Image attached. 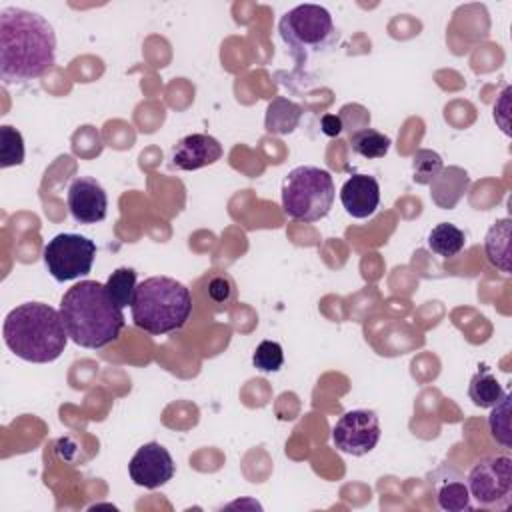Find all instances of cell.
<instances>
[{"label": "cell", "instance_id": "cell-1", "mask_svg": "<svg viewBox=\"0 0 512 512\" xmlns=\"http://www.w3.org/2000/svg\"><path fill=\"white\" fill-rule=\"evenodd\" d=\"M56 62V34L38 12L8 6L0 10V80L24 84L44 76Z\"/></svg>", "mask_w": 512, "mask_h": 512}, {"label": "cell", "instance_id": "cell-2", "mask_svg": "<svg viewBox=\"0 0 512 512\" xmlns=\"http://www.w3.org/2000/svg\"><path fill=\"white\" fill-rule=\"evenodd\" d=\"M58 310L70 340L90 350L116 342L126 326L122 308L98 280H82L70 286Z\"/></svg>", "mask_w": 512, "mask_h": 512}, {"label": "cell", "instance_id": "cell-3", "mask_svg": "<svg viewBox=\"0 0 512 512\" xmlns=\"http://www.w3.org/2000/svg\"><path fill=\"white\" fill-rule=\"evenodd\" d=\"M2 336L12 354L32 364L58 360L70 338L60 310L44 302H24L12 308L4 318Z\"/></svg>", "mask_w": 512, "mask_h": 512}, {"label": "cell", "instance_id": "cell-4", "mask_svg": "<svg viewBox=\"0 0 512 512\" xmlns=\"http://www.w3.org/2000/svg\"><path fill=\"white\" fill-rule=\"evenodd\" d=\"M136 328L160 336L180 330L192 314L190 290L170 276H150L136 286L130 306Z\"/></svg>", "mask_w": 512, "mask_h": 512}, {"label": "cell", "instance_id": "cell-5", "mask_svg": "<svg viewBox=\"0 0 512 512\" xmlns=\"http://www.w3.org/2000/svg\"><path fill=\"white\" fill-rule=\"evenodd\" d=\"M278 32L298 64L330 52L340 36L330 12L318 4H300L288 10L278 22Z\"/></svg>", "mask_w": 512, "mask_h": 512}, {"label": "cell", "instance_id": "cell-6", "mask_svg": "<svg viewBox=\"0 0 512 512\" xmlns=\"http://www.w3.org/2000/svg\"><path fill=\"white\" fill-rule=\"evenodd\" d=\"M332 174L318 166H296L282 182V210L298 222L322 220L334 204Z\"/></svg>", "mask_w": 512, "mask_h": 512}, {"label": "cell", "instance_id": "cell-7", "mask_svg": "<svg viewBox=\"0 0 512 512\" xmlns=\"http://www.w3.org/2000/svg\"><path fill=\"white\" fill-rule=\"evenodd\" d=\"M468 490L478 508L506 510L512 504V458L508 452L480 458L466 476Z\"/></svg>", "mask_w": 512, "mask_h": 512}, {"label": "cell", "instance_id": "cell-8", "mask_svg": "<svg viewBox=\"0 0 512 512\" xmlns=\"http://www.w3.org/2000/svg\"><path fill=\"white\" fill-rule=\"evenodd\" d=\"M42 258L46 270L54 280H76L80 276L90 274L96 258V244L94 240L82 234L62 232L48 240V244L42 250Z\"/></svg>", "mask_w": 512, "mask_h": 512}, {"label": "cell", "instance_id": "cell-9", "mask_svg": "<svg viewBox=\"0 0 512 512\" xmlns=\"http://www.w3.org/2000/svg\"><path fill=\"white\" fill-rule=\"evenodd\" d=\"M380 420L372 410H348L332 428V444L350 456H364L372 452L380 440Z\"/></svg>", "mask_w": 512, "mask_h": 512}, {"label": "cell", "instance_id": "cell-10", "mask_svg": "<svg viewBox=\"0 0 512 512\" xmlns=\"http://www.w3.org/2000/svg\"><path fill=\"white\" fill-rule=\"evenodd\" d=\"M174 472H176V464L170 452L158 442H148L140 446L128 462L130 480L136 486H142L148 490L168 484L174 478Z\"/></svg>", "mask_w": 512, "mask_h": 512}, {"label": "cell", "instance_id": "cell-11", "mask_svg": "<svg viewBox=\"0 0 512 512\" xmlns=\"http://www.w3.org/2000/svg\"><path fill=\"white\" fill-rule=\"evenodd\" d=\"M66 204L78 224H96L106 218L108 196L96 178L80 176L68 186Z\"/></svg>", "mask_w": 512, "mask_h": 512}, {"label": "cell", "instance_id": "cell-12", "mask_svg": "<svg viewBox=\"0 0 512 512\" xmlns=\"http://www.w3.org/2000/svg\"><path fill=\"white\" fill-rule=\"evenodd\" d=\"M436 504L444 512H464L472 508V496L466 476L448 462H442L428 474Z\"/></svg>", "mask_w": 512, "mask_h": 512}, {"label": "cell", "instance_id": "cell-13", "mask_svg": "<svg viewBox=\"0 0 512 512\" xmlns=\"http://www.w3.org/2000/svg\"><path fill=\"white\" fill-rule=\"evenodd\" d=\"M222 158V144L210 134H188L172 148V166L178 170H198Z\"/></svg>", "mask_w": 512, "mask_h": 512}, {"label": "cell", "instance_id": "cell-14", "mask_svg": "<svg viewBox=\"0 0 512 512\" xmlns=\"http://www.w3.org/2000/svg\"><path fill=\"white\" fill-rule=\"evenodd\" d=\"M340 202L352 218H370L380 206V184L370 174H354L340 188Z\"/></svg>", "mask_w": 512, "mask_h": 512}, {"label": "cell", "instance_id": "cell-15", "mask_svg": "<svg viewBox=\"0 0 512 512\" xmlns=\"http://www.w3.org/2000/svg\"><path fill=\"white\" fill-rule=\"evenodd\" d=\"M468 184H470V176L466 170H462L460 166H448V168H442V172L430 182L432 186L430 196L440 208L450 210L460 202V198L468 190Z\"/></svg>", "mask_w": 512, "mask_h": 512}, {"label": "cell", "instance_id": "cell-16", "mask_svg": "<svg viewBox=\"0 0 512 512\" xmlns=\"http://www.w3.org/2000/svg\"><path fill=\"white\" fill-rule=\"evenodd\" d=\"M304 108L284 96L274 98L268 108H266V118H264V126L270 134H290L298 128L300 120H302Z\"/></svg>", "mask_w": 512, "mask_h": 512}, {"label": "cell", "instance_id": "cell-17", "mask_svg": "<svg viewBox=\"0 0 512 512\" xmlns=\"http://www.w3.org/2000/svg\"><path fill=\"white\" fill-rule=\"evenodd\" d=\"M510 218L496 220L484 238V252L492 266L502 272H510Z\"/></svg>", "mask_w": 512, "mask_h": 512}, {"label": "cell", "instance_id": "cell-18", "mask_svg": "<svg viewBox=\"0 0 512 512\" xmlns=\"http://www.w3.org/2000/svg\"><path fill=\"white\" fill-rule=\"evenodd\" d=\"M504 392L506 390L488 366H480L468 384V396L478 408H492L504 396Z\"/></svg>", "mask_w": 512, "mask_h": 512}, {"label": "cell", "instance_id": "cell-19", "mask_svg": "<svg viewBox=\"0 0 512 512\" xmlns=\"http://www.w3.org/2000/svg\"><path fill=\"white\" fill-rule=\"evenodd\" d=\"M464 244H466L464 232L450 222L436 224L428 234V248L442 258L456 256L464 248Z\"/></svg>", "mask_w": 512, "mask_h": 512}, {"label": "cell", "instance_id": "cell-20", "mask_svg": "<svg viewBox=\"0 0 512 512\" xmlns=\"http://www.w3.org/2000/svg\"><path fill=\"white\" fill-rule=\"evenodd\" d=\"M390 138L384 132H378L374 128H364L358 130L350 136V146L352 150L368 160H376V158H384L390 150Z\"/></svg>", "mask_w": 512, "mask_h": 512}, {"label": "cell", "instance_id": "cell-21", "mask_svg": "<svg viewBox=\"0 0 512 512\" xmlns=\"http://www.w3.org/2000/svg\"><path fill=\"white\" fill-rule=\"evenodd\" d=\"M106 290L110 294V298L120 306V308H126V306H132L134 302V294H136V270L134 268H128V266H122V268H116L108 280H106Z\"/></svg>", "mask_w": 512, "mask_h": 512}, {"label": "cell", "instance_id": "cell-22", "mask_svg": "<svg viewBox=\"0 0 512 512\" xmlns=\"http://www.w3.org/2000/svg\"><path fill=\"white\" fill-rule=\"evenodd\" d=\"M488 428L492 438L504 448L508 450L512 446L510 442V394L504 392V396L492 406V412L488 416Z\"/></svg>", "mask_w": 512, "mask_h": 512}, {"label": "cell", "instance_id": "cell-23", "mask_svg": "<svg viewBox=\"0 0 512 512\" xmlns=\"http://www.w3.org/2000/svg\"><path fill=\"white\" fill-rule=\"evenodd\" d=\"M24 162V138L14 126H0V166L10 168Z\"/></svg>", "mask_w": 512, "mask_h": 512}, {"label": "cell", "instance_id": "cell-24", "mask_svg": "<svg viewBox=\"0 0 512 512\" xmlns=\"http://www.w3.org/2000/svg\"><path fill=\"white\" fill-rule=\"evenodd\" d=\"M444 168L442 156L434 150H416L412 156V172H414V182L416 184H430Z\"/></svg>", "mask_w": 512, "mask_h": 512}, {"label": "cell", "instance_id": "cell-25", "mask_svg": "<svg viewBox=\"0 0 512 512\" xmlns=\"http://www.w3.org/2000/svg\"><path fill=\"white\" fill-rule=\"evenodd\" d=\"M252 364L260 372H278L284 364L282 346L274 340H262L252 354Z\"/></svg>", "mask_w": 512, "mask_h": 512}, {"label": "cell", "instance_id": "cell-26", "mask_svg": "<svg viewBox=\"0 0 512 512\" xmlns=\"http://www.w3.org/2000/svg\"><path fill=\"white\" fill-rule=\"evenodd\" d=\"M206 292H208V296H210L212 302L228 306V304L232 302L234 294H236V290H234V280H232L228 274H214V276H210V280H208Z\"/></svg>", "mask_w": 512, "mask_h": 512}, {"label": "cell", "instance_id": "cell-27", "mask_svg": "<svg viewBox=\"0 0 512 512\" xmlns=\"http://www.w3.org/2000/svg\"><path fill=\"white\" fill-rule=\"evenodd\" d=\"M320 128H322V132H324L326 136L336 138V136L342 132V122H340L338 114H324V116L320 118Z\"/></svg>", "mask_w": 512, "mask_h": 512}]
</instances>
